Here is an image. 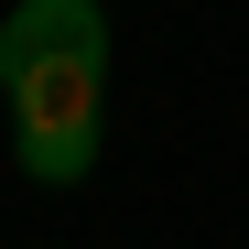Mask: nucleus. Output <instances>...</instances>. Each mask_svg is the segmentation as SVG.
Masks as SVG:
<instances>
[{
    "label": "nucleus",
    "instance_id": "nucleus-1",
    "mask_svg": "<svg viewBox=\"0 0 249 249\" xmlns=\"http://www.w3.org/2000/svg\"><path fill=\"white\" fill-rule=\"evenodd\" d=\"M0 98H11L33 184H87L98 174V119H108V11L98 0H11Z\"/></svg>",
    "mask_w": 249,
    "mask_h": 249
}]
</instances>
